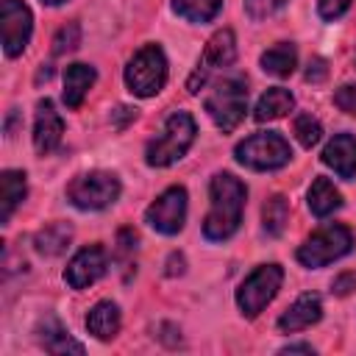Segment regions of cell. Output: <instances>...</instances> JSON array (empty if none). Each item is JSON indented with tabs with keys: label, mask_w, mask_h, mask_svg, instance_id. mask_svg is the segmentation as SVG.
<instances>
[{
	"label": "cell",
	"mask_w": 356,
	"mask_h": 356,
	"mask_svg": "<svg viewBox=\"0 0 356 356\" xmlns=\"http://www.w3.org/2000/svg\"><path fill=\"white\" fill-rule=\"evenodd\" d=\"M184 273V256L181 253H172L167 259V275H181Z\"/></svg>",
	"instance_id": "obj_34"
},
{
	"label": "cell",
	"mask_w": 356,
	"mask_h": 356,
	"mask_svg": "<svg viewBox=\"0 0 356 356\" xmlns=\"http://www.w3.org/2000/svg\"><path fill=\"white\" fill-rule=\"evenodd\" d=\"M39 339H42V348L47 353H83V345L75 342L56 320H47L42 328H39Z\"/></svg>",
	"instance_id": "obj_23"
},
{
	"label": "cell",
	"mask_w": 356,
	"mask_h": 356,
	"mask_svg": "<svg viewBox=\"0 0 356 356\" xmlns=\"http://www.w3.org/2000/svg\"><path fill=\"white\" fill-rule=\"evenodd\" d=\"M25 192H28V186H25V172H19V170H6V172L0 175V222H3V225L11 220L14 209L25 200Z\"/></svg>",
	"instance_id": "obj_17"
},
{
	"label": "cell",
	"mask_w": 356,
	"mask_h": 356,
	"mask_svg": "<svg viewBox=\"0 0 356 356\" xmlns=\"http://www.w3.org/2000/svg\"><path fill=\"white\" fill-rule=\"evenodd\" d=\"M323 164L331 167L339 178H356V139L350 134H337L323 147Z\"/></svg>",
	"instance_id": "obj_14"
},
{
	"label": "cell",
	"mask_w": 356,
	"mask_h": 356,
	"mask_svg": "<svg viewBox=\"0 0 356 356\" xmlns=\"http://www.w3.org/2000/svg\"><path fill=\"white\" fill-rule=\"evenodd\" d=\"M295 136H298V142H300L306 150H312V147L320 142L323 128H320V122H317L312 114H298V117H295Z\"/></svg>",
	"instance_id": "obj_26"
},
{
	"label": "cell",
	"mask_w": 356,
	"mask_h": 356,
	"mask_svg": "<svg viewBox=\"0 0 356 356\" xmlns=\"http://www.w3.org/2000/svg\"><path fill=\"white\" fill-rule=\"evenodd\" d=\"M286 6V0H245V11H248V17L250 19H267V17H273L275 11H281Z\"/></svg>",
	"instance_id": "obj_28"
},
{
	"label": "cell",
	"mask_w": 356,
	"mask_h": 356,
	"mask_svg": "<svg viewBox=\"0 0 356 356\" xmlns=\"http://www.w3.org/2000/svg\"><path fill=\"white\" fill-rule=\"evenodd\" d=\"M0 31H3V50L6 56H19L33 31L31 8L22 0H0Z\"/></svg>",
	"instance_id": "obj_10"
},
{
	"label": "cell",
	"mask_w": 356,
	"mask_h": 356,
	"mask_svg": "<svg viewBox=\"0 0 356 356\" xmlns=\"http://www.w3.org/2000/svg\"><path fill=\"white\" fill-rule=\"evenodd\" d=\"M334 103H337V108H342L345 114H356V86H339L337 92H334Z\"/></svg>",
	"instance_id": "obj_30"
},
{
	"label": "cell",
	"mask_w": 356,
	"mask_h": 356,
	"mask_svg": "<svg viewBox=\"0 0 356 356\" xmlns=\"http://www.w3.org/2000/svg\"><path fill=\"white\" fill-rule=\"evenodd\" d=\"M320 317H323V303H320V298L312 295V292H306V295H300V298L278 317V328H281L284 334L303 331V328L314 325Z\"/></svg>",
	"instance_id": "obj_15"
},
{
	"label": "cell",
	"mask_w": 356,
	"mask_h": 356,
	"mask_svg": "<svg viewBox=\"0 0 356 356\" xmlns=\"http://www.w3.org/2000/svg\"><path fill=\"white\" fill-rule=\"evenodd\" d=\"M234 58H236V39H234V33H231L228 28H222V31H217V33L206 42V50H203V56H200V61H197V70L192 72L186 89H189L192 95H197L200 86L209 81V75H211L214 70H222V67L234 64Z\"/></svg>",
	"instance_id": "obj_11"
},
{
	"label": "cell",
	"mask_w": 356,
	"mask_h": 356,
	"mask_svg": "<svg viewBox=\"0 0 356 356\" xmlns=\"http://www.w3.org/2000/svg\"><path fill=\"white\" fill-rule=\"evenodd\" d=\"M356 289V273H342L339 278H334V292L337 295H348Z\"/></svg>",
	"instance_id": "obj_32"
},
{
	"label": "cell",
	"mask_w": 356,
	"mask_h": 356,
	"mask_svg": "<svg viewBox=\"0 0 356 356\" xmlns=\"http://www.w3.org/2000/svg\"><path fill=\"white\" fill-rule=\"evenodd\" d=\"M325 75H328L325 61H323V58H312L309 67H306V81H309V83H320V81H325Z\"/></svg>",
	"instance_id": "obj_31"
},
{
	"label": "cell",
	"mask_w": 356,
	"mask_h": 356,
	"mask_svg": "<svg viewBox=\"0 0 356 356\" xmlns=\"http://www.w3.org/2000/svg\"><path fill=\"white\" fill-rule=\"evenodd\" d=\"M61 134H64V120L58 117L53 100H47V97L39 100L36 103V122H33V147L44 156V153L58 147Z\"/></svg>",
	"instance_id": "obj_13"
},
{
	"label": "cell",
	"mask_w": 356,
	"mask_h": 356,
	"mask_svg": "<svg viewBox=\"0 0 356 356\" xmlns=\"http://www.w3.org/2000/svg\"><path fill=\"white\" fill-rule=\"evenodd\" d=\"M339 206H342V195L337 192V186L328 178H314V184L309 189V209H312V214L314 217H328Z\"/></svg>",
	"instance_id": "obj_21"
},
{
	"label": "cell",
	"mask_w": 356,
	"mask_h": 356,
	"mask_svg": "<svg viewBox=\"0 0 356 356\" xmlns=\"http://www.w3.org/2000/svg\"><path fill=\"white\" fill-rule=\"evenodd\" d=\"M44 6H58V3H64V0H42Z\"/></svg>",
	"instance_id": "obj_36"
},
{
	"label": "cell",
	"mask_w": 356,
	"mask_h": 356,
	"mask_svg": "<svg viewBox=\"0 0 356 356\" xmlns=\"http://www.w3.org/2000/svg\"><path fill=\"white\" fill-rule=\"evenodd\" d=\"M295 64H298V53H295V44H289V42H281V44H275V47L261 53V70L267 75H273V78L292 75Z\"/></svg>",
	"instance_id": "obj_20"
},
{
	"label": "cell",
	"mask_w": 356,
	"mask_h": 356,
	"mask_svg": "<svg viewBox=\"0 0 356 356\" xmlns=\"http://www.w3.org/2000/svg\"><path fill=\"white\" fill-rule=\"evenodd\" d=\"M195 134H197V128H195L192 114H186V111L170 114L167 122H164V131L147 145L145 161H147L150 167H170V164H175V161L184 159L186 150L192 147Z\"/></svg>",
	"instance_id": "obj_2"
},
{
	"label": "cell",
	"mask_w": 356,
	"mask_h": 356,
	"mask_svg": "<svg viewBox=\"0 0 356 356\" xmlns=\"http://www.w3.org/2000/svg\"><path fill=\"white\" fill-rule=\"evenodd\" d=\"M117 242H120V256L136 250V234H134L131 228H122V231L117 234Z\"/></svg>",
	"instance_id": "obj_33"
},
{
	"label": "cell",
	"mask_w": 356,
	"mask_h": 356,
	"mask_svg": "<svg viewBox=\"0 0 356 356\" xmlns=\"http://www.w3.org/2000/svg\"><path fill=\"white\" fill-rule=\"evenodd\" d=\"M292 106H295L292 92L284 89V86H273V89H267V92L259 97V103H256V108H253V120H256V122L278 120V117H284L286 111H292Z\"/></svg>",
	"instance_id": "obj_18"
},
{
	"label": "cell",
	"mask_w": 356,
	"mask_h": 356,
	"mask_svg": "<svg viewBox=\"0 0 356 356\" xmlns=\"http://www.w3.org/2000/svg\"><path fill=\"white\" fill-rule=\"evenodd\" d=\"M95 70L89 64H70L64 72V103L67 108H78L86 97V92L95 83Z\"/></svg>",
	"instance_id": "obj_16"
},
{
	"label": "cell",
	"mask_w": 356,
	"mask_h": 356,
	"mask_svg": "<svg viewBox=\"0 0 356 356\" xmlns=\"http://www.w3.org/2000/svg\"><path fill=\"white\" fill-rule=\"evenodd\" d=\"M206 111L214 120L220 131H234L248 111V89L239 78H225L214 83V89L206 97Z\"/></svg>",
	"instance_id": "obj_5"
},
{
	"label": "cell",
	"mask_w": 356,
	"mask_h": 356,
	"mask_svg": "<svg viewBox=\"0 0 356 356\" xmlns=\"http://www.w3.org/2000/svg\"><path fill=\"white\" fill-rule=\"evenodd\" d=\"M353 248V234L345 225H325L314 231L300 248H298V261L303 267H325L342 256H348Z\"/></svg>",
	"instance_id": "obj_6"
},
{
	"label": "cell",
	"mask_w": 356,
	"mask_h": 356,
	"mask_svg": "<svg viewBox=\"0 0 356 356\" xmlns=\"http://www.w3.org/2000/svg\"><path fill=\"white\" fill-rule=\"evenodd\" d=\"M281 353H312V345H286Z\"/></svg>",
	"instance_id": "obj_35"
},
{
	"label": "cell",
	"mask_w": 356,
	"mask_h": 356,
	"mask_svg": "<svg viewBox=\"0 0 356 356\" xmlns=\"http://www.w3.org/2000/svg\"><path fill=\"white\" fill-rule=\"evenodd\" d=\"M211 209L203 220V236L209 242H225L236 234L245 209V184L231 172H217L209 184Z\"/></svg>",
	"instance_id": "obj_1"
},
{
	"label": "cell",
	"mask_w": 356,
	"mask_h": 356,
	"mask_svg": "<svg viewBox=\"0 0 356 356\" xmlns=\"http://www.w3.org/2000/svg\"><path fill=\"white\" fill-rule=\"evenodd\" d=\"M86 328L97 339H111L120 331V309L111 300H100L89 314H86Z\"/></svg>",
	"instance_id": "obj_19"
},
{
	"label": "cell",
	"mask_w": 356,
	"mask_h": 356,
	"mask_svg": "<svg viewBox=\"0 0 356 356\" xmlns=\"http://www.w3.org/2000/svg\"><path fill=\"white\" fill-rule=\"evenodd\" d=\"M70 239H72V228L67 222H50L33 236V245L42 256H58L67 250Z\"/></svg>",
	"instance_id": "obj_22"
},
{
	"label": "cell",
	"mask_w": 356,
	"mask_h": 356,
	"mask_svg": "<svg viewBox=\"0 0 356 356\" xmlns=\"http://www.w3.org/2000/svg\"><path fill=\"white\" fill-rule=\"evenodd\" d=\"M120 197V181L111 172H86L67 186V200L81 211H100Z\"/></svg>",
	"instance_id": "obj_7"
},
{
	"label": "cell",
	"mask_w": 356,
	"mask_h": 356,
	"mask_svg": "<svg viewBox=\"0 0 356 356\" xmlns=\"http://www.w3.org/2000/svg\"><path fill=\"white\" fill-rule=\"evenodd\" d=\"M284 281V270L278 264H261L256 267L236 289V306L245 317H256L281 289Z\"/></svg>",
	"instance_id": "obj_8"
},
{
	"label": "cell",
	"mask_w": 356,
	"mask_h": 356,
	"mask_svg": "<svg viewBox=\"0 0 356 356\" xmlns=\"http://www.w3.org/2000/svg\"><path fill=\"white\" fill-rule=\"evenodd\" d=\"M222 8V0H172V11L189 22H211Z\"/></svg>",
	"instance_id": "obj_24"
},
{
	"label": "cell",
	"mask_w": 356,
	"mask_h": 356,
	"mask_svg": "<svg viewBox=\"0 0 356 356\" xmlns=\"http://www.w3.org/2000/svg\"><path fill=\"white\" fill-rule=\"evenodd\" d=\"M167 83V58L159 44H145L125 67V86L136 97H153Z\"/></svg>",
	"instance_id": "obj_3"
},
{
	"label": "cell",
	"mask_w": 356,
	"mask_h": 356,
	"mask_svg": "<svg viewBox=\"0 0 356 356\" xmlns=\"http://www.w3.org/2000/svg\"><path fill=\"white\" fill-rule=\"evenodd\" d=\"M78 44H81V25L78 22H67L56 33V39H53V53L56 56H64V53H72Z\"/></svg>",
	"instance_id": "obj_27"
},
{
	"label": "cell",
	"mask_w": 356,
	"mask_h": 356,
	"mask_svg": "<svg viewBox=\"0 0 356 356\" xmlns=\"http://www.w3.org/2000/svg\"><path fill=\"white\" fill-rule=\"evenodd\" d=\"M350 3H353V0H317V11H320L323 19L334 22V19H339V17L350 8Z\"/></svg>",
	"instance_id": "obj_29"
},
{
	"label": "cell",
	"mask_w": 356,
	"mask_h": 356,
	"mask_svg": "<svg viewBox=\"0 0 356 356\" xmlns=\"http://www.w3.org/2000/svg\"><path fill=\"white\" fill-rule=\"evenodd\" d=\"M236 161L250 167V170H259V172H267V170H281L289 159H292V150H289V142L275 134V131H261V134H253L248 139H242L234 150Z\"/></svg>",
	"instance_id": "obj_4"
},
{
	"label": "cell",
	"mask_w": 356,
	"mask_h": 356,
	"mask_svg": "<svg viewBox=\"0 0 356 356\" xmlns=\"http://www.w3.org/2000/svg\"><path fill=\"white\" fill-rule=\"evenodd\" d=\"M286 220H289V203H286V197H284V195H273V197L264 203V209H261L264 234H270V236L284 234Z\"/></svg>",
	"instance_id": "obj_25"
},
{
	"label": "cell",
	"mask_w": 356,
	"mask_h": 356,
	"mask_svg": "<svg viewBox=\"0 0 356 356\" xmlns=\"http://www.w3.org/2000/svg\"><path fill=\"white\" fill-rule=\"evenodd\" d=\"M184 220H186V189L184 186H170L164 189L145 211V222L159 231V234H178L184 228Z\"/></svg>",
	"instance_id": "obj_9"
},
{
	"label": "cell",
	"mask_w": 356,
	"mask_h": 356,
	"mask_svg": "<svg viewBox=\"0 0 356 356\" xmlns=\"http://www.w3.org/2000/svg\"><path fill=\"white\" fill-rule=\"evenodd\" d=\"M106 267H108L106 250H103L100 245H86V248H81V250L70 259V264H67V270H64V281H67V286H72V289H86L89 284H95V281L106 273Z\"/></svg>",
	"instance_id": "obj_12"
}]
</instances>
